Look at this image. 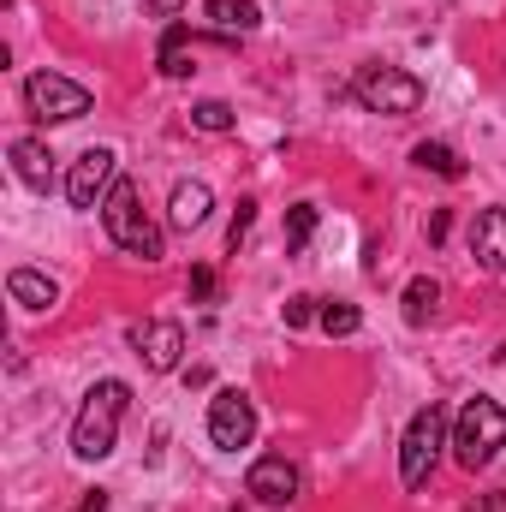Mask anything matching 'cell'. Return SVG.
Wrapping results in <instances>:
<instances>
[{"label":"cell","mask_w":506,"mask_h":512,"mask_svg":"<svg viewBox=\"0 0 506 512\" xmlns=\"http://www.w3.org/2000/svg\"><path fill=\"white\" fill-rule=\"evenodd\" d=\"M215 292H221L215 268H191V298H197V304H215Z\"/></svg>","instance_id":"obj_24"},{"label":"cell","mask_w":506,"mask_h":512,"mask_svg":"<svg viewBox=\"0 0 506 512\" xmlns=\"http://www.w3.org/2000/svg\"><path fill=\"white\" fill-rule=\"evenodd\" d=\"M364 328V310L358 304H346V298H334V304H322V334H334V340H346V334H358Z\"/></svg>","instance_id":"obj_19"},{"label":"cell","mask_w":506,"mask_h":512,"mask_svg":"<svg viewBox=\"0 0 506 512\" xmlns=\"http://www.w3.org/2000/svg\"><path fill=\"white\" fill-rule=\"evenodd\" d=\"M191 126L221 137V131H233V108H227V102H197V108H191Z\"/></svg>","instance_id":"obj_22"},{"label":"cell","mask_w":506,"mask_h":512,"mask_svg":"<svg viewBox=\"0 0 506 512\" xmlns=\"http://www.w3.org/2000/svg\"><path fill=\"white\" fill-rule=\"evenodd\" d=\"M411 161H417L423 173H435V179H465V161H459V149H453V143H417V149H411Z\"/></svg>","instance_id":"obj_17"},{"label":"cell","mask_w":506,"mask_h":512,"mask_svg":"<svg viewBox=\"0 0 506 512\" xmlns=\"http://www.w3.org/2000/svg\"><path fill=\"white\" fill-rule=\"evenodd\" d=\"M316 233V203H292L286 209V256H298Z\"/></svg>","instance_id":"obj_20"},{"label":"cell","mask_w":506,"mask_h":512,"mask_svg":"<svg viewBox=\"0 0 506 512\" xmlns=\"http://www.w3.org/2000/svg\"><path fill=\"white\" fill-rule=\"evenodd\" d=\"M203 18H209L221 36H245V30L262 24V6H256V0H209V6H203Z\"/></svg>","instance_id":"obj_15"},{"label":"cell","mask_w":506,"mask_h":512,"mask_svg":"<svg viewBox=\"0 0 506 512\" xmlns=\"http://www.w3.org/2000/svg\"><path fill=\"white\" fill-rule=\"evenodd\" d=\"M143 6H149V12H161V18H173V12H179L185 0H143Z\"/></svg>","instance_id":"obj_27"},{"label":"cell","mask_w":506,"mask_h":512,"mask_svg":"<svg viewBox=\"0 0 506 512\" xmlns=\"http://www.w3.org/2000/svg\"><path fill=\"white\" fill-rule=\"evenodd\" d=\"M352 96L370 108V114H417L423 108V84L411 78V72H399V66H358L352 72Z\"/></svg>","instance_id":"obj_5"},{"label":"cell","mask_w":506,"mask_h":512,"mask_svg":"<svg viewBox=\"0 0 506 512\" xmlns=\"http://www.w3.org/2000/svg\"><path fill=\"white\" fill-rule=\"evenodd\" d=\"M471 512H506V495H495V501H477Z\"/></svg>","instance_id":"obj_28"},{"label":"cell","mask_w":506,"mask_h":512,"mask_svg":"<svg viewBox=\"0 0 506 512\" xmlns=\"http://www.w3.org/2000/svg\"><path fill=\"white\" fill-rule=\"evenodd\" d=\"M506 447V411L495 399H465L459 405V417H453V459L465 465V471H483V465H495V453Z\"/></svg>","instance_id":"obj_2"},{"label":"cell","mask_w":506,"mask_h":512,"mask_svg":"<svg viewBox=\"0 0 506 512\" xmlns=\"http://www.w3.org/2000/svg\"><path fill=\"white\" fill-rule=\"evenodd\" d=\"M251 435H256V405L239 387H221L209 399V441L227 447V453H239V447H251Z\"/></svg>","instance_id":"obj_7"},{"label":"cell","mask_w":506,"mask_h":512,"mask_svg":"<svg viewBox=\"0 0 506 512\" xmlns=\"http://www.w3.org/2000/svg\"><path fill=\"white\" fill-rule=\"evenodd\" d=\"M191 48H197V36L185 24H167V36H161V78H185L191 72Z\"/></svg>","instance_id":"obj_16"},{"label":"cell","mask_w":506,"mask_h":512,"mask_svg":"<svg viewBox=\"0 0 506 512\" xmlns=\"http://www.w3.org/2000/svg\"><path fill=\"white\" fill-rule=\"evenodd\" d=\"M471 256L489 268V274H506V209H483L471 221Z\"/></svg>","instance_id":"obj_11"},{"label":"cell","mask_w":506,"mask_h":512,"mask_svg":"<svg viewBox=\"0 0 506 512\" xmlns=\"http://www.w3.org/2000/svg\"><path fill=\"white\" fill-rule=\"evenodd\" d=\"M78 512H108V489H90V495L78 501Z\"/></svg>","instance_id":"obj_26"},{"label":"cell","mask_w":506,"mask_h":512,"mask_svg":"<svg viewBox=\"0 0 506 512\" xmlns=\"http://www.w3.org/2000/svg\"><path fill=\"white\" fill-rule=\"evenodd\" d=\"M6 292H12V304H24V310H54V304H60V286H54L48 274H36V268H12V274H6Z\"/></svg>","instance_id":"obj_14"},{"label":"cell","mask_w":506,"mask_h":512,"mask_svg":"<svg viewBox=\"0 0 506 512\" xmlns=\"http://www.w3.org/2000/svg\"><path fill=\"white\" fill-rule=\"evenodd\" d=\"M102 227H108V239L120 245V251L143 256V262H161V227H149V215H143V203H137V185L131 179H114V191L102 197Z\"/></svg>","instance_id":"obj_3"},{"label":"cell","mask_w":506,"mask_h":512,"mask_svg":"<svg viewBox=\"0 0 506 512\" xmlns=\"http://www.w3.org/2000/svg\"><path fill=\"white\" fill-rule=\"evenodd\" d=\"M209 185L203 179H185V185H173V203H167V221L179 227V233H191V227H203L209 221Z\"/></svg>","instance_id":"obj_13"},{"label":"cell","mask_w":506,"mask_h":512,"mask_svg":"<svg viewBox=\"0 0 506 512\" xmlns=\"http://www.w3.org/2000/svg\"><path fill=\"white\" fill-rule=\"evenodd\" d=\"M399 304H405V322H411V328H423V322L435 316V304H441V280L417 274V280L405 286V298H399Z\"/></svg>","instance_id":"obj_18"},{"label":"cell","mask_w":506,"mask_h":512,"mask_svg":"<svg viewBox=\"0 0 506 512\" xmlns=\"http://www.w3.org/2000/svg\"><path fill=\"white\" fill-rule=\"evenodd\" d=\"M447 227H453V221H447V209H435V215H429V245H441V239H447Z\"/></svg>","instance_id":"obj_25"},{"label":"cell","mask_w":506,"mask_h":512,"mask_svg":"<svg viewBox=\"0 0 506 512\" xmlns=\"http://www.w3.org/2000/svg\"><path fill=\"white\" fill-rule=\"evenodd\" d=\"M12 173L30 185V191H48L54 185V155H48V143L42 137H12Z\"/></svg>","instance_id":"obj_12"},{"label":"cell","mask_w":506,"mask_h":512,"mask_svg":"<svg viewBox=\"0 0 506 512\" xmlns=\"http://www.w3.org/2000/svg\"><path fill=\"white\" fill-rule=\"evenodd\" d=\"M251 227H256V197H245V203H239V215H233V227H227V245L239 251V245L251 239Z\"/></svg>","instance_id":"obj_23"},{"label":"cell","mask_w":506,"mask_h":512,"mask_svg":"<svg viewBox=\"0 0 506 512\" xmlns=\"http://www.w3.org/2000/svg\"><path fill=\"white\" fill-rule=\"evenodd\" d=\"M131 346H137L143 370L167 376V370H179V352H185V328H179V322H137V328H131Z\"/></svg>","instance_id":"obj_10"},{"label":"cell","mask_w":506,"mask_h":512,"mask_svg":"<svg viewBox=\"0 0 506 512\" xmlns=\"http://www.w3.org/2000/svg\"><path fill=\"white\" fill-rule=\"evenodd\" d=\"M441 441H447V411L429 399L411 423H405V441H399V483L405 489H423L435 459H441Z\"/></svg>","instance_id":"obj_4"},{"label":"cell","mask_w":506,"mask_h":512,"mask_svg":"<svg viewBox=\"0 0 506 512\" xmlns=\"http://www.w3.org/2000/svg\"><path fill=\"white\" fill-rule=\"evenodd\" d=\"M131 405V387L120 376H108V382H96L84 393V411H78V423H72V453L78 459H108L114 453V441H120V417H126Z\"/></svg>","instance_id":"obj_1"},{"label":"cell","mask_w":506,"mask_h":512,"mask_svg":"<svg viewBox=\"0 0 506 512\" xmlns=\"http://www.w3.org/2000/svg\"><path fill=\"white\" fill-rule=\"evenodd\" d=\"M245 495L262 501V507H292V501H298V465H292L286 453L256 459L251 471H245Z\"/></svg>","instance_id":"obj_9"},{"label":"cell","mask_w":506,"mask_h":512,"mask_svg":"<svg viewBox=\"0 0 506 512\" xmlns=\"http://www.w3.org/2000/svg\"><path fill=\"white\" fill-rule=\"evenodd\" d=\"M114 191V149H84L78 161H72V173H66V197H72V209H102V197Z\"/></svg>","instance_id":"obj_8"},{"label":"cell","mask_w":506,"mask_h":512,"mask_svg":"<svg viewBox=\"0 0 506 512\" xmlns=\"http://www.w3.org/2000/svg\"><path fill=\"white\" fill-rule=\"evenodd\" d=\"M280 316H286V328H310V322H322V298H310V292H292V298L280 304Z\"/></svg>","instance_id":"obj_21"},{"label":"cell","mask_w":506,"mask_h":512,"mask_svg":"<svg viewBox=\"0 0 506 512\" xmlns=\"http://www.w3.org/2000/svg\"><path fill=\"white\" fill-rule=\"evenodd\" d=\"M233 512H245V507H233Z\"/></svg>","instance_id":"obj_29"},{"label":"cell","mask_w":506,"mask_h":512,"mask_svg":"<svg viewBox=\"0 0 506 512\" xmlns=\"http://www.w3.org/2000/svg\"><path fill=\"white\" fill-rule=\"evenodd\" d=\"M24 108L42 126H66V120H84L90 114V90L72 84V78H60V72H30L24 78Z\"/></svg>","instance_id":"obj_6"}]
</instances>
